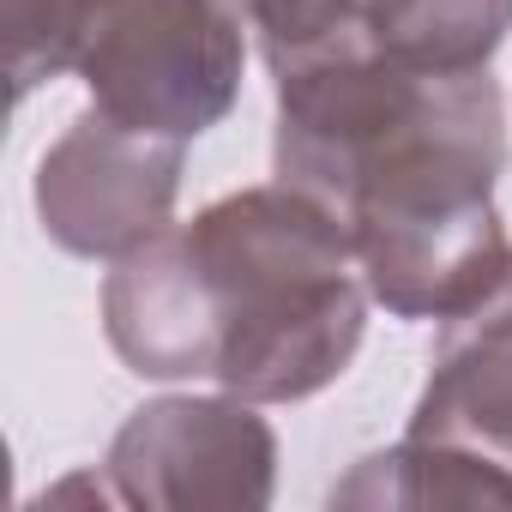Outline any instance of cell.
Returning <instances> with one entry per match:
<instances>
[{"label":"cell","instance_id":"cell-1","mask_svg":"<svg viewBox=\"0 0 512 512\" xmlns=\"http://www.w3.org/2000/svg\"><path fill=\"white\" fill-rule=\"evenodd\" d=\"M278 79V181L332 205L398 320H452L482 302L512 241L494 211L506 169V109L488 67L428 73L368 49H338Z\"/></svg>","mask_w":512,"mask_h":512},{"label":"cell","instance_id":"cell-2","mask_svg":"<svg viewBox=\"0 0 512 512\" xmlns=\"http://www.w3.org/2000/svg\"><path fill=\"white\" fill-rule=\"evenodd\" d=\"M103 332L139 380H217L247 404L314 398L368 332L356 235L290 181L223 193L115 260Z\"/></svg>","mask_w":512,"mask_h":512},{"label":"cell","instance_id":"cell-3","mask_svg":"<svg viewBox=\"0 0 512 512\" xmlns=\"http://www.w3.org/2000/svg\"><path fill=\"white\" fill-rule=\"evenodd\" d=\"M241 19V0H85L73 73L91 85V109L187 145L241 97Z\"/></svg>","mask_w":512,"mask_h":512},{"label":"cell","instance_id":"cell-4","mask_svg":"<svg viewBox=\"0 0 512 512\" xmlns=\"http://www.w3.org/2000/svg\"><path fill=\"white\" fill-rule=\"evenodd\" d=\"M103 482L121 506L151 512H260L278 482V434L247 398H151L139 404Z\"/></svg>","mask_w":512,"mask_h":512},{"label":"cell","instance_id":"cell-5","mask_svg":"<svg viewBox=\"0 0 512 512\" xmlns=\"http://www.w3.org/2000/svg\"><path fill=\"white\" fill-rule=\"evenodd\" d=\"M181 193V139L139 133L85 109L37 163L43 235L79 260H127L169 229Z\"/></svg>","mask_w":512,"mask_h":512},{"label":"cell","instance_id":"cell-6","mask_svg":"<svg viewBox=\"0 0 512 512\" xmlns=\"http://www.w3.org/2000/svg\"><path fill=\"white\" fill-rule=\"evenodd\" d=\"M410 434L464 440L512 464V272L446 320Z\"/></svg>","mask_w":512,"mask_h":512},{"label":"cell","instance_id":"cell-7","mask_svg":"<svg viewBox=\"0 0 512 512\" xmlns=\"http://www.w3.org/2000/svg\"><path fill=\"white\" fill-rule=\"evenodd\" d=\"M332 506H410V512H428V506H512V464L482 452V446H464V440H434V434H410L404 446L392 452H374L362 458L338 488H332Z\"/></svg>","mask_w":512,"mask_h":512},{"label":"cell","instance_id":"cell-8","mask_svg":"<svg viewBox=\"0 0 512 512\" xmlns=\"http://www.w3.org/2000/svg\"><path fill=\"white\" fill-rule=\"evenodd\" d=\"M506 31L512 0H362L356 49L428 73H470L494 61Z\"/></svg>","mask_w":512,"mask_h":512},{"label":"cell","instance_id":"cell-9","mask_svg":"<svg viewBox=\"0 0 512 512\" xmlns=\"http://www.w3.org/2000/svg\"><path fill=\"white\" fill-rule=\"evenodd\" d=\"M85 0H7V79L13 103L79 67Z\"/></svg>","mask_w":512,"mask_h":512},{"label":"cell","instance_id":"cell-10","mask_svg":"<svg viewBox=\"0 0 512 512\" xmlns=\"http://www.w3.org/2000/svg\"><path fill=\"white\" fill-rule=\"evenodd\" d=\"M247 25L260 31L272 73L356 49V25H362V0H241Z\"/></svg>","mask_w":512,"mask_h":512}]
</instances>
